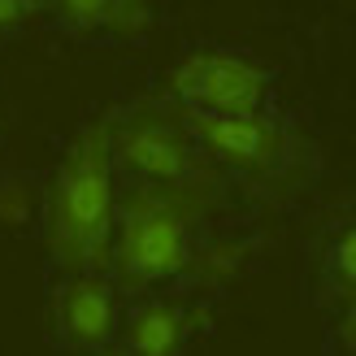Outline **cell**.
Here are the masks:
<instances>
[{"mask_svg":"<svg viewBox=\"0 0 356 356\" xmlns=\"http://www.w3.org/2000/svg\"><path fill=\"white\" fill-rule=\"evenodd\" d=\"M113 148L109 122H92L65 148L48 195V252L70 274H100L113 257Z\"/></svg>","mask_w":356,"mask_h":356,"instance_id":"cell-1","label":"cell"},{"mask_svg":"<svg viewBox=\"0 0 356 356\" xmlns=\"http://www.w3.org/2000/svg\"><path fill=\"white\" fill-rule=\"evenodd\" d=\"M209 187L139 183L113 218V270L127 287H152L191 265V230L204 218Z\"/></svg>","mask_w":356,"mask_h":356,"instance_id":"cell-2","label":"cell"},{"mask_svg":"<svg viewBox=\"0 0 356 356\" xmlns=\"http://www.w3.org/2000/svg\"><path fill=\"white\" fill-rule=\"evenodd\" d=\"M113 165L139 174L144 183L165 187H209V165L200 139L187 131V122L161 109V104H139L127 118L109 127Z\"/></svg>","mask_w":356,"mask_h":356,"instance_id":"cell-3","label":"cell"},{"mask_svg":"<svg viewBox=\"0 0 356 356\" xmlns=\"http://www.w3.org/2000/svg\"><path fill=\"white\" fill-rule=\"evenodd\" d=\"M174 96L195 109L213 113H257L265 100V70L252 61L235 57V52H191V57L174 70Z\"/></svg>","mask_w":356,"mask_h":356,"instance_id":"cell-4","label":"cell"},{"mask_svg":"<svg viewBox=\"0 0 356 356\" xmlns=\"http://www.w3.org/2000/svg\"><path fill=\"white\" fill-rule=\"evenodd\" d=\"M178 118L187 122V131L200 139V148L222 156V161L265 174L282 161V148H287V135L278 131V122L257 113H213V109H178Z\"/></svg>","mask_w":356,"mask_h":356,"instance_id":"cell-5","label":"cell"},{"mask_svg":"<svg viewBox=\"0 0 356 356\" xmlns=\"http://www.w3.org/2000/svg\"><path fill=\"white\" fill-rule=\"evenodd\" d=\"M57 317H61V334H65L70 348H83V352L109 348L113 330H118L113 287L100 274H74L61 291Z\"/></svg>","mask_w":356,"mask_h":356,"instance_id":"cell-6","label":"cell"},{"mask_svg":"<svg viewBox=\"0 0 356 356\" xmlns=\"http://www.w3.org/2000/svg\"><path fill=\"white\" fill-rule=\"evenodd\" d=\"M183 339H187V322L174 305H144L127 322V352L139 356H170L183 348Z\"/></svg>","mask_w":356,"mask_h":356,"instance_id":"cell-7","label":"cell"},{"mask_svg":"<svg viewBox=\"0 0 356 356\" xmlns=\"http://www.w3.org/2000/svg\"><path fill=\"white\" fill-rule=\"evenodd\" d=\"M61 9L79 26H113L127 35L144 31V22H148L144 0H61Z\"/></svg>","mask_w":356,"mask_h":356,"instance_id":"cell-8","label":"cell"},{"mask_svg":"<svg viewBox=\"0 0 356 356\" xmlns=\"http://www.w3.org/2000/svg\"><path fill=\"white\" fill-rule=\"evenodd\" d=\"M334 274H339L348 287H356V222L339 235V243H334Z\"/></svg>","mask_w":356,"mask_h":356,"instance_id":"cell-9","label":"cell"},{"mask_svg":"<svg viewBox=\"0 0 356 356\" xmlns=\"http://www.w3.org/2000/svg\"><path fill=\"white\" fill-rule=\"evenodd\" d=\"M31 13H35V0H0V31L26 22Z\"/></svg>","mask_w":356,"mask_h":356,"instance_id":"cell-10","label":"cell"},{"mask_svg":"<svg viewBox=\"0 0 356 356\" xmlns=\"http://www.w3.org/2000/svg\"><path fill=\"white\" fill-rule=\"evenodd\" d=\"M339 343L348 352H356V287L348 296V313H343V322H339Z\"/></svg>","mask_w":356,"mask_h":356,"instance_id":"cell-11","label":"cell"}]
</instances>
